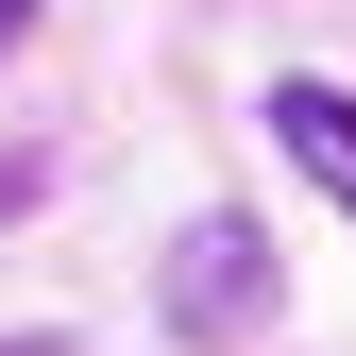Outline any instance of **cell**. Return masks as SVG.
I'll return each instance as SVG.
<instances>
[{"mask_svg": "<svg viewBox=\"0 0 356 356\" xmlns=\"http://www.w3.org/2000/svg\"><path fill=\"white\" fill-rule=\"evenodd\" d=\"M34 187H51V170H34V153H0V220H17V204H34Z\"/></svg>", "mask_w": 356, "mask_h": 356, "instance_id": "obj_3", "label": "cell"}, {"mask_svg": "<svg viewBox=\"0 0 356 356\" xmlns=\"http://www.w3.org/2000/svg\"><path fill=\"white\" fill-rule=\"evenodd\" d=\"M0 356H51V339H34V323H17V339H0Z\"/></svg>", "mask_w": 356, "mask_h": 356, "instance_id": "obj_5", "label": "cell"}, {"mask_svg": "<svg viewBox=\"0 0 356 356\" xmlns=\"http://www.w3.org/2000/svg\"><path fill=\"white\" fill-rule=\"evenodd\" d=\"M153 323L187 339V356H238V339H272V323H289V254H272V220L204 204L187 238L153 254Z\"/></svg>", "mask_w": 356, "mask_h": 356, "instance_id": "obj_1", "label": "cell"}, {"mask_svg": "<svg viewBox=\"0 0 356 356\" xmlns=\"http://www.w3.org/2000/svg\"><path fill=\"white\" fill-rule=\"evenodd\" d=\"M272 153H289L305 187H323V204L356 220V85H323V68H289V85H272Z\"/></svg>", "mask_w": 356, "mask_h": 356, "instance_id": "obj_2", "label": "cell"}, {"mask_svg": "<svg viewBox=\"0 0 356 356\" xmlns=\"http://www.w3.org/2000/svg\"><path fill=\"white\" fill-rule=\"evenodd\" d=\"M34 17H51V0H0V51H34Z\"/></svg>", "mask_w": 356, "mask_h": 356, "instance_id": "obj_4", "label": "cell"}]
</instances>
